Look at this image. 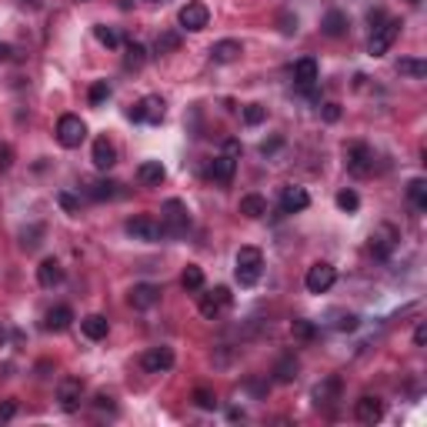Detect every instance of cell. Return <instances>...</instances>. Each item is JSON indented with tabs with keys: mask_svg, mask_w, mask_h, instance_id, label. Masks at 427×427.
Segmentation results:
<instances>
[{
	"mask_svg": "<svg viewBox=\"0 0 427 427\" xmlns=\"http://www.w3.org/2000/svg\"><path fill=\"white\" fill-rule=\"evenodd\" d=\"M187 227H191V217H187V207H184V201H177V197H171V201H164V207H160V237H184L187 234Z\"/></svg>",
	"mask_w": 427,
	"mask_h": 427,
	"instance_id": "cell-1",
	"label": "cell"
},
{
	"mask_svg": "<svg viewBox=\"0 0 427 427\" xmlns=\"http://www.w3.org/2000/svg\"><path fill=\"white\" fill-rule=\"evenodd\" d=\"M260 271H264V254L257 247H241L237 251V267H234V277L241 287H254L260 280Z\"/></svg>",
	"mask_w": 427,
	"mask_h": 427,
	"instance_id": "cell-2",
	"label": "cell"
},
{
	"mask_svg": "<svg viewBox=\"0 0 427 427\" xmlns=\"http://www.w3.org/2000/svg\"><path fill=\"white\" fill-rule=\"evenodd\" d=\"M344 164H347V171L354 177H367L374 171V151L367 147V144H361V141H354L344 147Z\"/></svg>",
	"mask_w": 427,
	"mask_h": 427,
	"instance_id": "cell-3",
	"label": "cell"
},
{
	"mask_svg": "<svg viewBox=\"0 0 427 427\" xmlns=\"http://www.w3.org/2000/svg\"><path fill=\"white\" fill-rule=\"evenodd\" d=\"M84 137H87V124L77 117V114H64L60 121H57V141H60V147H80L84 144Z\"/></svg>",
	"mask_w": 427,
	"mask_h": 427,
	"instance_id": "cell-4",
	"label": "cell"
},
{
	"mask_svg": "<svg viewBox=\"0 0 427 427\" xmlns=\"http://www.w3.org/2000/svg\"><path fill=\"white\" fill-rule=\"evenodd\" d=\"M127 117L137 121V124H160V121H164V101H160L157 94H147L144 101H137L127 110Z\"/></svg>",
	"mask_w": 427,
	"mask_h": 427,
	"instance_id": "cell-5",
	"label": "cell"
},
{
	"mask_svg": "<svg viewBox=\"0 0 427 427\" xmlns=\"http://www.w3.org/2000/svg\"><path fill=\"white\" fill-rule=\"evenodd\" d=\"M398 34H401V21H384L380 27H374V34H371V44H367L371 57H384V53L394 47Z\"/></svg>",
	"mask_w": 427,
	"mask_h": 427,
	"instance_id": "cell-6",
	"label": "cell"
},
{
	"mask_svg": "<svg viewBox=\"0 0 427 427\" xmlns=\"http://www.w3.org/2000/svg\"><path fill=\"white\" fill-rule=\"evenodd\" d=\"M124 230L134 237V241H147V244H154V241H160V224L154 221V217H147V214H137V217H130L124 224Z\"/></svg>",
	"mask_w": 427,
	"mask_h": 427,
	"instance_id": "cell-7",
	"label": "cell"
},
{
	"mask_svg": "<svg viewBox=\"0 0 427 427\" xmlns=\"http://www.w3.org/2000/svg\"><path fill=\"white\" fill-rule=\"evenodd\" d=\"M80 398H84V380L80 377H60L57 380V401L64 411H77Z\"/></svg>",
	"mask_w": 427,
	"mask_h": 427,
	"instance_id": "cell-8",
	"label": "cell"
},
{
	"mask_svg": "<svg viewBox=\"0 0 427 427\" xmlns=\"http://www.w3.org/2000/svg\"><path fill=\"white\" fill-rule=\"evenodd\" d=\"M334 280H337V271L330 267V264H314L310 271H307V277H304V284H307V291L310 294H324V291H330L334 287Z\"/></svg>",
	"mask_w": 427,
	"mask_h": 427,
	"instance_id": "cell-9",
	"label": "cell"
},
{
	"mask_svg": "<svg viewBox=\"0 0 427 427\" xmlns=\"http://www.w3.org/2000/svg\"><path fill=\"white\" fill-rule=\"evenodd\" d=\"M177 21H180V27L184 30H204L207 27V21H210V10L204 7V3H184L180 7V14H177Z\"/></svg>",
	"mask_w": 427,
	"mask_h": 427,
	"instance_id": "cell-10",
	"label": "cell"
},
{
	"mask_svg": "<svg viewBox=\"0 0 427 427\" xmlns=\"http://www.w3.org/2000/svg\"><path fill=\"white\" fill-rule=\"evenodd\" d=\"M157 301H160V287L157 284H134L130 294H127V304L134 310H151Z\"/></svg>",
	"mask_w": 427,
	"mask_h": 427,
	"instance_id": "cell-11",
	"label": "cell"
},
{
	"mask_svg": "<svg viewBox=\"0 0 427 427\" xmlns=\"http://www.w3.org/2000/svg\"><path fill=\"white\" fill-rule=\"evenodd\" d=\"M141 367L147 374H164V371L174 367V351L171 347H151V351L141 357Z\"/></svg>",
	"mask_w": 427,
	"mask_h": 427,
	"instance_id": "cell-12",
	"label": "cell"
},
{
	"mask_svg": "<svg viewBox=\"0 0 427 427\" xmlns=\"http://www.w3.org/2000/svg\"><path fill=\"white\" fill-rule=\"evenodd\" d=\"M394 247H398V230H394L391 224H380L374 234H371V254L384 260V257H391Z\"/></svg>",
	"mask_w": 427,
	"mask_h": 427,
	"instance_id": "cell-13",
	"label": "cell"
},
{
	"mask_svg": "<svg viewBox=\"0 0 427 427\" xmlns=\"http://www.w3.org/2000/svg\"><path fill=\"white\" fill-rule=\"evenodd\" d=\"M230 301H234V297H230V291H227V287H214L210 294H204L201 314L207 317V321H214V317H217L224 307H230Z\"/></svg>",
	"mask_w": 427,
	"mask_h": 427,
	"instance_id": "cell-14",
	"label": "cell"
},
{
	"mask_svg": "<svg viewBox=\"0 0 427 427\" xmlns=\"http://www.w3.org/2000/svg\"><path fill=\"white\" fill-rule=\"evenodd\" d=\"M317 77H321V67H317V60L314 57H301L297 64H294V84L297 87H314L317 84Z\"/></svg>",
	"mask_w": 427,
	"mask_h": 427,
	"instance_id": "cell-15",
	"label": "cell"
},
{
	"mask_svg": "<svg viewBox=\"0 0 427 427\" xmlns=\"http://www.w3.org/2000/svg\"><path fill=\"white\" fill-rule=\"evenodd\" d=\"M354 417L361 424H377L384 417V404L377 401V398H361V401L354 404Z\"/></svg>",
	"mask_w": 427,
	"mask_h": 427,
	"instance_id": "cell-16",
	"label": "cell"
},
{
	"mask_svg": "<svg viewBox=\"0 0 427 427\" xmlns=\"http://www.w3.org/2000/svg\"><path fill=\"white\" fill-rule=\"evenodd\" d=\"M74 324V310L71 307H51L47 314H44V330H51V334H60V330H67V327Z\"/></svg>",
	"mask_w": 427,
	"mask_h": 427,
	"instance_id": "cell-17",
	"label": "cell"
},
{
	"mask_svg": "<svg viewBox=\"0 0 427 427\" xmlns=\"http://www.w3.org/2000/svg\"><path fill=\"white\" fill-rule=\"evenodd\" d=\"M307 204H310V197H307L304 187H284V194H280V214H297Z\"/></svg>",
	"mask_w": 427,
	"mask_h": 427,
	"instance_id": "cell-18",
	"label": "cell"
},
{
	"mask_svg": "<svg viewBox=\"0 0 427 427\" xmlns=\"http://www.w3.org/2000/svg\"><path fill=\"white\" fill-rule=\"evenodd\" d=\"M114 164H117V147L107 137H97L94 141V167L97 171H110Z\"/></svg>",
	"mask_w": 427,
	"mask_h": 427,
	"instance_id": "cell-19",
	"label": "cell"
},
{
	"mask_svg": "<svg viewBox=\"0 0 427 427\" xmlns=\"http://www.w3.org/2000/svg\"><path fill=\"white\" fill-rule=\"evenodd\" d=\"M37 284L40 287H57V284H64V267H60V260H40V267H37Z\"/></svg>",
	"mask_w": 427,
	"mask_h": 427,
	"instance_id": "cell-20",
	"label": "cell"
},
{
	"mask_svg": "<svg viewBox=\"0 0 427 427\" xmlns=\"http://www.w3.org/2000/svg\"><path fill=\"white\" fill-rule=\"evenodd\" d=\"M244 53V47H241V40H217L214 47H210V57H214V64H234L237 57Z\"/></svg>",
	"mask_w": 427,
	"mask_h": 427,
	"instance_id": "cell-21",
	"label": "cell"
},
{
	"mask_svg": "<svg viewBox=\"0 0 427 427\" xmlns=\"http://www.w3.org/2000/svg\"><path fill=\"white\" fill-rule=\"evenodd\" d=\"M164 177H167V171H164L160 160H144V164L137 167V180H141L144 187H160Z\"/></svg>",
	"mask_w": 427,
	"mask_h": 427,
	"instance_id": "cell-22",
	"label": "cell"
},
{
	"mask_svg": "<svg viewBox=\"0 0 427 427\" xmlns=\"http://www.w3.org/2000/svg\"><path fill=\"white\" fill-rule=\"evenodd\" d=\"M234 171H237V160L230 157V154H221V157H214V164H210V177L217 180V184H230L234 180Z\"/></svg>",
	"mask_w": 427,
	"mask_h": 427,
	"instance_id": "cell-23",
	"label": "cell"
},
{
	"mask_svg": "<svg viewBox=\"0 0 427 427\" xmlns=\"http://www.w3.org/2000/svg\"><path fill=\"white\" fill-rule=\"evenodd\" d=\"M347 14L344 10H327L324 21H321V30H324L327 37H344L347 34Z\"/></svg>",
	"mask_w": 427,
	"mask_h": 427,
	"instance_id": "cell-24",
	"label": "cell"
},
{
	"mask_svg": "<svg viewBox=\"0 0 427 427\" xmlns=\"http://www.w3.org/2000/svg\"><path fill=\"white\" fill-rule=\"evenodd\" d=\"M80 330H84L90 341H103V337H107V330H110V324H107V317H103V314H90V317H84V321H80Z\"/></svg>",
	"mask_w": 427,
	"mask_h": 427,
	"instance_id": "cell-25",
	"label": "cell"
},
{
	"mask_svg": "<svg viewBox=\"0 0 427 427\" xmlns=\"http://www.w3.org/2000/svg\"><path fill=\"white\" fill-rule=\"evenodd\" d=\"M297 371H301V364H297V357L294 354H284L280 361H277L274 367V377L280 384H291V380H297Z\"/></svg>",
	"mask_w": 427,
	"mask_h": 427,
	"instance_id": "cell-26",
	"label": "cell"
},
{
	"mask_svg": "<svg viewBox=\"0 0 427 427\" xmlns=\"http://www.w3.org/2000/svg\"><path fill=\"white\" fill-rule=\"evenodd\" d=\"M241 214L251 217V221H260L267 214V201L260 194H247V197H241Z\"/></svg>",
	"mask_w": 427,
	"mask_h": 427,
	"instance_id": "cell-27",
	"label": "cell"
},
{
	"mask_svg": "<svg viewBox=\"0 0 427 427\" xmlns=\"http://www.w3.org/2000/svg\"><path fill=\"white\" fill-rule=\"evenodd\" d=\"M337 394H341V377H327L324 384H317V387H314V401H317V404L337 401Z\"/></svg>",
	"mask_w": 427,
	"mask_h": 427,
	"instance_id": "cell-28",
	"label": "cell"
},
{
	"mask_svg": "<svg viewBox=\"0 0 427 427\" xmlns=\"http://www.w3.org/2000/svg\"><path fill=\"white\" fill-rule=\"evenodd\" d=\"M144 64H147V47H144V44H137V40H134V44H127V53H124V67H127V71H141Z\"/></svg>",
	"mask_w": 427,
	"mask_h": 427,
	"instance_id": "cell-29",
	"label": "cell"
},
{
	"mask_svg": "<svg viewBox=\"0 0 427 427\" xmlns=\"http://www.w3.org/2000/svg\"><path fill=\"white\" fill-rule=\"evenodd\" d=\"M398 74L421 80V77H427V64L421 57H401V60H398Z\"/></svg>",
	"mask_w": 427,
	"mask_h": 427,
	"instance_id": "cell-30",
	"label": "cell"
},
{
	"mask_svg": "<svg viewBox=\"0 0 427 427\" xmlns=\"http://www.w3.org/2000/svg\"><path fill=\"white\" fill-rule=\"evenodd\" d=\"M407 197H411V204H414L417 210H427V180L424 177H414V180L407 184Z\"/></svg>",
	"mask_w": 427,
	"mask_h": 427,
	"instance_id": "cell-31",
	"label": "cell"
},
{
	"mask_svg": "<svg viewBox=\"0 0 427 427\" xmlns=\"http://www.w3.org/2000/svg\"><path fill=\"white\" fill-rule=\"evenodd\" d=\"M180 287H184V291H201L204 287V271L197 267V264H187V267H184V274H180Z\"/></svg>",
	"mask_w": 427,
	"mask_h": 427,
	"instance_id": "cell-32",
	"label": "cell"
},
{
	"mask_svg": "<svg viewBox=\"0 0 427 427\" xmlns=\"http://www.w3.org/2000/svg\"><path fill=\"white\" fill-rule=\"evenodd\" d=\"M117 187L121 184H114V180H94L90 184V197L94 201H110V197H117Z\"/></svg>",
	"mask_w": 427,
	"mask_h": 427,
	"instance_id": "cell-33",
	"label": "cell"
},
{
	"mask_svg": "<svg viewBox=\"0 0 427 427\" xmlns=\"http://www.w3.org/2000/svg\"><path fill=\"white\" fill-rule=\"evenodd\" d=\"M94 37L101 40L103 47H121V34H117L114 27H107V24H97V27H94Z\"/></svg>",
	"mask_w": 427,
	"mask_h": 427,
	"instance_id": "cell-34",
	"label": "cell"
},
{
	"mask_svg": "<svg viewBox=\"0 0 427 427\" xmlns=\"http://www.w3.org/2000/svg\"><path fill=\"white\" fill-rule=\"evenodd\" d=\"M267 121V107L264 103H247L244 107V124L247 127H257V124H264Z\"/></svg>",
	"mask_w": 427,
	"mask_h": 427,
	"instance_id": "cell-35",
	"label": "cell"
},
{
	"mask_svg": "<svg viewBox=\"0 0 427 427\" xmlns=\"http://www.w3.org/2000/svg\"><path fill=\"white\" fill-rule=\"evenodd\" d=\"M107 97H110V84H107V80H97V84L87 90V101H90V107H101Z\"/></svg>",
	"mask_w": 427,
	"mask_h": 427,
	"instance_id": "cell-36",
	"label": "cell"
},
{
	"mask_svg": "<svg viewBox=\"0 0 427 427\" xmlns=\"http://www.w3.org/2000/svg\"><path fill=\"white\" fill-rule=\"evenodd\" d=\"M291 334H294L297 341H314V337H317V327L310 324V321H291Z\"/></svg>",
	"mask_w": 427,
	"mask_h": 427,
	"instance_id": "cell-37",
	"label": "cell"
},
{
	"mask_svg": "<svg viewBox=\"0 0 427 427\" xmlns=\"http://www.w3.org/2000/svg\"><path fill=\"white\" fill-rule=\"evenodd\" d=\"M177 47H180V34H171V30H167V34H160V37H157V44H154V51H157V53H171V51H177Z\"/></svg>",
	"mask_w": 427,
	"mask_h": 427,
	"instance_id": "cell-38",
	"label": "cell"
},
{
	"mask_svg": "<svg viewBox=\"0 0 427 427\" xmlns=\"http://www.w3.org/2000/svg\"><path fill=\"white\" fill-rule=\"evenodd\" d=\"M337 207L347 210V214H354V210L361 207V197H357L354 191H341V194H337Z\"/></svg>",
	"mask_w": 427,
	"mask_h": 427,
	"instance_id": "cell-39",
	"label": "cell"
},
{
	"mask_svg": "<svg viewBox=\"0 0 427 427\" xmlns=\"http://www.w3.org/2000/svg\"><path fill=\"white\" fill-rule=\"evenodd\" d=\"M194 404H197L201 411H214V407H217V398H214L207 387H197V391H194Z\"/></svg>",
	"mask_w": 427,
	"mask_h": 427,
	"instance_id": "cell-40",
	"label": "cell"
},
{
	"mask_svg": "<svg viewBox=\"0 0 427 427\" xmlns=\"http://www.w3.org/2000/svg\"><path fill=\"white\" fill-rule=\"evenodd\" d=\"M40 234H44V227H40V224L34 227V230H30V234H27V230H24V234H21V237H24V241H21V244H24L27 251H34V247H37V244H40V241H37V237H40Z\"/></svg>",
	"mask_w": 427,
	"mask_h": 427,
	"instance_id": "cell-41",
	"label": "cell"
},
{
	"mask_svg": "<svg viewBox=\"0 0 427 427\" xmlns=\"http://www.w3.org/2000/svg\"><path fill=\"white\" fill-rule=\"evenodd\" d=\"M321 114H324V121H327V124H334V121H341V103L327 101L324 107H321Z\"/></svg>",
	"mask_w": 427,
	"mask_h": 427,
	"instance_id": "cell-42",
	"label": "cell"
},
{
	"mask_svg": "<svg viewBox=\"0 0 427 427\" xmlns=\"http://www.w3.org/2000/svg\"><path fill=\"white\" fill-rule=\"evenodd\" d=\"M14 414H17V401L10 398V401L0 404V424H7V421H14Z\"/></svg>",
	"mask_w": 427,
	"mask_h": 427,
	"instance_id": "cell-43",
	"label": "cell"
},
{
	"mask_svg": "<svg viewBox=\"0 0 427 427\" xmlns=\"http://www.w3.org/2000/svg\"><path fill=\"white\" fill-rule=\"evenodd\" d=\"M57 201H60V207H64L67 214H77V210H80V204H77V197H71L67 191H60V194H57Z\"/></svg>",
	"mask_w": 427,
	"mask_h": 427,
	"instance_id": "cell-44",
	"label": "cell"
},
{
	"mask_svg": "<svg viewBox=\"0 0 427 427\" xmlns=\"http://www.w3.org/2000/svg\"><path fill=\"white\" fill-rule=\"evenodd\" d=\"M14 164V147L10 144H0V171H7Z\"/></svg>",
	"mask_w": 427,
	"mask_h": 427,
	"instance_id": "cell-45",
	"label": "cell"
},
{
	"mask_svg": "<svg viewBox=\"0 0 427 427\" xmlns=\"http://www.w3.org/2000/svg\"><path fill=\"white\" fill-rule=\"evenodd\" d=\"M280 30L291 37V34H297V17H291V14H280Z\"/></svg>",
	"mask_w": 427,
	"mask_h": 427,
	"instance_id": "cell-46",
	"label": "cell"
},
{
	"mask_svg": "<svg viewBox=\"0 0 427 427\" xmlns=\"http://www.w3.org/2000/svg\"><path fill=\"white\" fill-rule=\"evenodd\" d=\"M337 330H357V314H341Z\"/></svg>",
	"mask_w": 427,
	"mask_h": 427,
	"instance_id": "cell-47",
	"label": "cell"
},
{
	"mask_svg": "<svg viewBox=\"0 0 427 427\" xmlns=\"http://www.w3.org/2000/svg\"><path fill=\"white\" fill-rule=\"evenodd\" d=\"M94 401H97V407H101V411H110V414L117 411V407H114V398H107V394H97Z\"/></svg>",
	"mask_w": 427,
	"mask_h": 427,
	"instance_id": "cell-48",
	"label": "cell"
},
{
	"mask_svg": "<svg viewBox=\"0 0 427 427\" xmlns=\"http://www.w3.org/2000/svg\"><path fill=\"white\" fill-rule=\"evenodd\" d=\"M367 21H371V30H374V27H380L384 21H387V17H384V10L377 7V10H371V14H367Z\"/></svg>",
	"mask_w": 427,
	"mask_h": 427,
	"instance_id": "cell-49",
	"label": "cell"
},
{
	"mask_svg": "<svg viewBox=\"0 0 427 427\" xmlns=\"http://www.w3.org/2000/svg\"><path fill=\"white\" fill-rule=\"evenodd\" d=\"M414 344H417V347H424L427 344V324H417V330H414Z\"/></svg>",
	"mask_w": 427,
	"mask_h": 427,
	"instance_id": "cell-50",
	"label": "cell"
},
{
	"mask_svg": "<svg viewBox=\"0 0 427 427\" xmlns=\"http://www.w3.org/2000/svg\"><path fill=\"white\" fill-rule=\"evenodd\" d=\"M14 57V47L10 44H0V60H10Z\"/></svg>",
	"mask_w": 427,
	"mask_h": 427,
	"instance_id": "cell-51",
	"label": "cell"
},
{
	"mask_svg": "<svg viewBox=\"0 0 427 427\" xmlns=\"http://www.w3.org/2000/svg\"><path fill=\"white\" fill-rule=\"evenodd\" d=\"M224 147H227V154H230V157H234V154H237V151H241V144H237V141H227V144H224Z\"/></svg>",
	"mask_w": 427,
	"mask_h": 427,
	"instance_id": "cell-52",
	"label": "cell"
},
{
	"mask_svg": "<svg viewBox=\"0 0 427 427\" xmlns=\"http://www.w3.org/2000/svg\"><path fill=\"white\" fill-rule=\"evenodd\" d=\"M10 374V364H0V377H7Z\"/></svg>",
	"mask_w": 427,
	"mask_h": 427,
	"instance_id": "cell-53",
	"label": "cell"
},
{
	"mask_svg": "<svg viewBox=\"0 0 427 427\" xmlns=\"http://www.w3.org/2000/svg\"><path fill=\"white\" fill-rule=\"evenodd\" d=\"M3 341H7V330H3V324H0V347H3Z\"/></svg>",
	"mask_w": 427,
	"mask_h": 427,
	"instance_id": "cell-54",
	"label": "cell"
},
{
	"mask_svg": "<svg viewBox=\"0 0 427 427\" xmlns=\"http://www.w3.org/2000/svg\"><path fill=\"white\" fill-rule=\"evenodd\" d=\"M411 3H414V7H417V3H421V0H411Z\"/></svg>",
	"mask_w": 427,
	"mask_h": 427,
	"instance_id": "cell-55",
	"label": "cell"
}]
</instances>
